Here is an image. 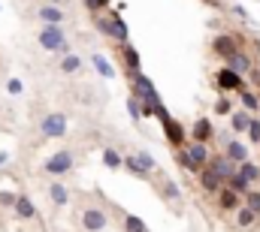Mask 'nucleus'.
Returning <instances> with one entry per match:
<instances>
[{
	"label": "nucleus",
	"instance_id": "nucleus-35",
	"mask_svg": "<svg viewBox=\"0 0 260 232\" xmlns=\"http://www.w3.org/2000/svg\"><path fill=\"white\" fill-rule=\"evenodd\" d=\"M215 115H233V103L227 97H218L215 100Z\"/></svg>",
	"mask_w": 260,
	"mask_h": 232
},
{
	"label": "nucleus",
	"instance_id": "nucleus-18",
	"mask_svg": "<svg viewBox=\"0 0 260 232\" xmlns=\"http://www.w3.org/2000/svg\"><path fill=\"white\" fill-rule=\"evenodd\" d=\"M227 69H233V72L245 75V72H251V58H248L245 52H236L233 58H227Z\"/></svg>",
	"mask_w": 260,
	"mask_h": 232
},
{
	"label": "nucleus",
	"instance_id": "nucleus-37",
	"mask_svg": "<svg viewBox=\"0 0 260 232\" xmlns=\"http://www.w3.org/2000/svg\"><path fill=\"white\" fill-rule=\"evenodd\" d=\"M15 202H18V193H12V190H0V205H3V208H15Z\"/></svg>",
	"mask_w": 260,
	"mask_h": 232
},
{
	"label": "nucleus",
	"instance_id": "nucleus-26",
	"mask_svg": "<svg viewBox=\"0 0 260 232\" xmlns=\"http://www.w3.org/2000/svg\"><path fill=\"white\" fill-rule=\"evenodd\" d=\"M224 187H230V190H233V193H239V196H245V193L251 190V184H248L239 172L233 175V178H227V184H224Z\"/></svg>",
	"mask_w": 260,
	"mask_h": 232
},
{
	"label": "nucleus",
	"instance_id": "nucleus-5",
	"mask_svg": "<svg viewBox=\"0 0 260 232\" xmlns=\"http://www.w3.org/2000/svg\"><path fill=\"white\" fill-rule=\"evenodd\" d=\"M215 85L221 88V91H236V94H242L245 91V79L239 75V72H233V69H218V75H215Z\"/></svg>",
	"mask_w": 260,
	"mask_h": 232
},
{
	"label": "nucleus",
	"instance_id": "nucleus-21",
	"mask_svg": "<svg viewBox=\"0 0 260 232\" xmlns=\"http://www.w3.org/2000/svg\"><path fill=\"white\" fill-rule=\"evenodd\" d=\"M109 18H112V24H115V43H118V46H121V43H127L130 30H127V24H124V18L118 15V9H115V12H109Z\"/></svg>",
	"mask_w": 260,
	"mask_h": 232
},
{
	"label": "nucleus",
	"instance_id": "nucleus-6",
	"mask_svg": "<svg viewBox=\"0 0 260 232\" xmlns=\"http://www.w3.org/2000/svg\"><path fill=\"white\" fill-rule=\"evenodd\" d=\"M209 169L218 175V178H221L224 184H227V178H233L239 166H236V163H233V160H230L227 154H212V160H209Z\"/></svg>",
	"mask_w": 260,
	"mask_h": 232
},
{
	"label": "nucleus",
	"instance_id": "nucleus-8",
	"mask_svg": "<svg viewBox=\"0 0 260 232\" xmlns=\"http://www.w3.org/2000/svg\"><path fill=\"white\" fill-rule=\"evenodd\" d=\"M212 49H215V55L218 58H233L236 52H239V43H236V36L233 33H221V36H215L212 40Z\"/></svg>",
	"mask_w": 260,
	"mask_h": 232
},
{
	"label": "nucleus",
	"instance_id": "nucleus-12",
	"mask_svg": "<svg viewBox=\"0 0 260 232\" xmlns=\"http://www.w3.org/2000/svg\"><path fill=\"white\" fill-rule=\"evenodd\" d=\"M121 60H124L127 72H142V58H139V52L130 43H121Z\"/></svg>",
	"mask_w": 260,
	"mask_h": 232
},
{
	"label": "nucleus",
	"instance_id": "nucleus-30",
	"mask_svg": "<svg viewBox=\"0 0 260 232\" xmlns=\"http://www.w3.org/2000/svg\"><path fill=\"white\" fill-rule=\"evenodd\" d=\"M124 232H148V226H145V220H142V217L127 214V217H124Z\"/></svg>",
	"mask_w": 260,
	"mask_h": 232
},
{
	"label": "nucleus",
	"instance_id": "nucleus-20",
	"mask_svg": "<svg viewBox=\"0 0 260 232\" xmlns=\"http://www.w3.org/2000/svg\"><path fill=\"white\" fill-rule=\"evenodd\" d=\"M248 124H251V112H245V109H239V112L230 115V127H233V133H248Z\"/></svg>",
	"mask_w": 260,
	"mask_h": 232
},
{
	"label": "nucleus",
	"instance_id": "nucleus-43",
	"mask_svg": "<svg viewBox=\"0 0 260 232\" xmlns=\"http://www.w3.org/2000/svg\"><path fill=\"white\" fill-rule=\"evenodd\" d=\"M52 3H55V6H58V3H61V0H52Z\"/></svg>",
	"mask_w": 260,
	"mask_h": 232
},
{
	"label": "nucleus",
	"instance_id": "nucleus-31",
	"mask_svg": "<svg viewBox=\"0 0 260 232\" xmlns=\"http://www.w3.org/2000/svg\"><path fill=\"white\" fill-rule=\"evenodd\" d=\"M124 169H127L130 175H136V178H142V181L148 178V172L139 166V160H136V157H124Z\"/></svg>",
	"mask_w": 260,
	"mask_h": 232
},
{
	"label": "nucleus",
	"instance_id": "nucleus-9",
	"mask_svg": "<svg viewBox=\"0 0 260 232\" xmlns=\"http://www.w3.org/2000/svg\"><path fill=\"white\" fill-rule=\"evenodd\" d=\"M215 136V127H212V121L209 118H197L194 121V127H191V142H209Z\"/></svg>",
	"mask_w": 260,
	"mask_h": 232
},
{
	"label": "nucleus",
	"instance_id": "nucleus-39",
	"mask_svg": "<svg viewBox=\"0 0 260 232\" xmlns=\"http://www.w3.org/2000/svg\"><path fill=\"white\" fill-rule=\"evenodd\" d=\"M127 112H130V118H133V121H139V118H142V103H139L133 94H130V100H127Z\"/></svg>",
	"mask_w": 260,
	"mask_h": 232
},
{
	"label": "nucleus",
	"instance_id": "nucleus-28",
	"mask_svg": "<svg viewBox=\"0 0 260 232\" xmlns=\"http://www.w3.org/2000/svg\"><path fill=\"white\" fill-rule=\"evenodd\" d=\"M103 163H106V169H121V166H124V157H121L115 148H106V151H103Z\"/></svg>",
	"mask_w": 260,
	"mask_h": 232
},
{
	"label": "nucleus",
	"instance_id": "nucleus-32",
	"mask_svg": "<svg viewBox=\"0 0 260 232\" xmlns=\"http://www.w3.org/2000/svg\"><path fill=\"white\" fill-rule=\"evenodd\" d=\"M160 190H164V196H167V199H173V202H179V199H182V190H179V184H176V181H170V178L164 181V187H160Z\"/></svg>",
	"mask_w": 260,
	"mask_h": 232
},
{
	"label": "nucleus",
	"instance_id": "nucleus-24",
	"mask_svg": "<svg viewBox=\"0 0 260 232\" xmlns=\"http://www.w3.org/2000/svg\"><path fill=\"white\" fill-rule=\"evenodd\" d=\"M236 172L242 175V178H245L248 184H254V181H260V166H254L251 160H245V163H239V169H236Z\"/></svg>",
	"mask_w": 260,
	"mask_h": 232
},
{
	"label": "nucleus",
	"instance_id": "nucleus-3",
	"mask_svg": "<svg viewBox=\"0 0 260 232\" xmlns=\"http://www.w3.org/2000/svg\"><path fill=\"white\" fill-rule=\"evenodd\" d=\"M40 130H43V136H49V139H61V136H67V115H61V112H49V115L40 121Z\"/></svg>",
	"mask_w": 260,
	"mask_h": 232
},
{
	"label": "nucleus",
	"instance_id": "nucleus-29",
	"mask_svg": "<svg viewBox=\"0 0 260 232\" xmlns=\"http://www.w3.org/2000/svg\"><path fill=\"white\" fill-rule=\"evenodd\" d=\"M239 100H242V106H245V112H251V115H254V112H260V100H257V94H251L248 88H245V91L239 94Z\"/></svg>",
	"mask_w": 260,
	"mask_h": 232
},
{
	"label": "nucleus",
	"instance_id": "nucleus-1",
	"mask_svg": "<svg viewBox=\"0 0 260 232\" xmlns=\"http://www.w3.org/2000/svg\"><path fill=\"white\" fill-rule=\"evenodd\" d=\"M40 46L46 49V52H61V55H70V40H67L64 27L61 24H43V30H40Z\"/></svg>",
	"mask_w": 260,
	"mask_h": 232
},
{
	"label": "nucleus",
	"instance_id": "nucleus-7",
	"mask_svg": "<svg viewBox=\"0 0 260 232\" xmlns=\"http://www.w3.org/2000/svg\"><path fill=\"white\" fill-rule=\"evenodd\" d=\"M164 127V136H167V142L173 145V148H185V139H188V130L176 121V118H170V121H164L160 124Z\"/></svg>",
	"mask_w": 260,
	"mask_h": 232
},
{
	"label": "nucleus",
	"instance_id": "nucleus-36",
	"mask_svg": "<svg viewBox=\"0 0 260 232\" xmlns=\"http://www.w3.org/2000/svg\"><path fill=\"white\" fill-rule=\"evenodd\" d=\"M248 139H251V145H260V118H251V124H248V133H245Z\"/></svg>",
	"mask_w": 260,
	"mask_h": 232
},
{
	"label": "nucleus",
	"instance_id": "nucleus-41",
	"mask_svg": "<svg viewBox=\"0 0 260 232\" xmlns=\"http://www.w3.org/2000/svg\"><path fill=\"white\" fill-rule=\"evenodd\" d=\"M6 163H9V154H0V169H3Z\"/></svg>",
	"mask_w": 260,
	"mask_h": 232
},
{
	"label": "nucleus",
	"instance_id": "nucleus-17",
	"mask_svg": "<svg viewBox=\"0 0 260 232\" xmlns=\"http://www.w3.org/2000/svg\"><path fill=\"white\" fill-rule=\"evenodd\" d=\"M40 18H43V24H64V12H61V6H55V3H49V6H43L40 12H37Z\"/></svg>",
	"mask_w": 260,
	"mask_h": 232
},
{
	"label": "nucleus",
	"instance_id": "nucleus-14",
	"mask_svg": "<svg viewBox=\"0 0 260 232\" xmlns=\"http://www.w3.org/2000/svg\"><path fill=\"white\" fill-rule=\"evenodd\" d=\"M224 154H227V157H230V160H233L236 166L248 160V148H245V145H242L239 139H230V142H227V148H224Z\"/></svg>",
	"mask_w": 260,
	"mask_h": 232
},
{
	"label": "nucleus",
	"instance_id": "nucleus-42",
	"mask_svg": "<svg viewBox=\"0 0 260 232\" xmlns=\"http://www.w3.org/2000/svg\"><path fill=\"white\" fill-rule=\"evenodd\" d=\"M203 3H215V0H203Z\"/></svg>",
	"mask_w": 260,
	"mask_h": 232
},
{
	"label": "nucleus",
	"instance_id": "nucleus-13",
	"mask_svg": "<svg viewBox=\"0 0 260 232\" xmlns=\"http://www.w3.org/2000/svg\"><path fill=\"white\" fill-rule=\"evenodd\" d=\"M200 187H203L206 193H218V190L224 187V181H221L218 175L212 172L209 166H203V169H200Z\"/></svg>",
	"mask_w": 260,
	"mask_h": 232
},
{
	"label": "nucleus",
	"instance_id": "nucleus-4",
	"mask_svg": "<svg viewBox=\"0 0 260 232\" xmlns=\"http://www.w3.org/2000/svg\"><path fill=\"white\" fill-rule=\"evenodd\" d=\"M109 226V217H106V211L103 208H85L82 211V229L85 232H103Z\"/></svg>",
	"mask_w": 260,
	"mask_h": 232
},
{
	"label": "nucleus",
	"instance_id": "nucleus-27",
	"mask_svg": "<svg viewBox=\"0 0 260 232\" xmlns=\"http://www.w3.org/2000/svg\"><path fill=\"white\" fill-rule=\"evenodd\" d=\"M82 69V58L79 55H64V60H61V72H67V75H73V72H79Z\"/></svg>",
	"mask_w": 260,
	"mask_h": 232
},
{
	"label": "nucleus",
	"instance_id": "nucleus-33",
	"mask_svg": "<svg viewBox=\"0 0 260 232\" xmlns=\"http://www.w3.org/2000/svg\"><path fill=\"white\" fill-rule=\"evenodd\" d=\"M136 160H139V166H142V169H145L148 175H151L154 169H157V163H154V157H151V154H145V151H139V154H136Z\"/></svg>",
	"mask_w": 260,
	"mask_h": 232
},
{
	"label": "nucleus",
	"instance_id": "nucleus-25",
	"mask_svg": "<svg viewBox=\"0 0 260 232\" xmlns=\"http://www.w3.org/2000/svg\"><path fill=\"white\" fill-rule=\"evenodd\" d=\"M254 220H257V214H254V211H251L248 205H242V208L236 211V226H239V229H248V226H251Z\"/></svg>",
	"mask_w": 260,
	"mask_h": 232
},
{
	"label": "nucleus",
	"instance_id": "nucleus-10",
	"mask_svg": "<svg viewBox=\"0 0 260 232\" xmlns=\"http://www.w3.org/2000/svg\"><path fill=\"white\" fill-rule=\"evenodd\" d=\"M218 205H221L224 211H239L245 202H242V196H239V193H233L230 187H221V190H218Z\"/></svg>",
	"mask_w": 260,
	"mask_h": 232
},
{
	"label": "nucleus",
	"instance_id": "nucleus-22",
	"mask_svg": "<svg viewBox=\"0 0 260 232\" xmlns=\"http://www.w3.org/2000/svg\"><path fill=\"white\" fill-rule=\"evenodd\" d=\"M91 63H94V69H97L103 79H115V66L103 58V55H94V58H91Z\"/></svg>",
	"mask_w": 260,
	"mask_h": 232
},
{
	"label": "nucleus",
	"instance_id": "nucleus-15",
	"mask_svg": "<svg viewBox=\"0 0 260 232\" xmlns=\"http://www.w3.org/2000/svg\"><path fill=\"white\" fill-rule=\"evenodd\" d=\"M15 217H18V220H34V217H37V205L30 202V196H24V193L18 196V202H15Z\"/></svg>",
	"mask_w": 260,
	"mask_h": 232
},
{
	"label": "nucleus",
	"instance_id": "nucleus-16",
	"mask_svg": "<svg viewBox=\"0 0 260 232\" xmlns=\"http://www.w3.org/2000/svg\"><path fill=\"white\" fill-rule=\"evenodd\" d=\"M49 196H52V202H55L58 208L70 205V190L64 187V181H52V184H49Z\"/></svg>",
	"mask_w": 260,
	"mask_h": 232
},
{
	"label": "nucleus",
	"instance_id": "nucleus-34",
	"mask_svg": "<svg viewBox=\"0 0 260 232\" xmlns=\"http://www.w3.org/2000/svg\"><path fill=\"white\" fill-rule=\"evenodd\" d=\"M245 205H248L254 214H260V190H254V187H251V190L245 193Z\"/></svg>",
	"mask_w": 260,
	"mask_h": 232
},
{
	"label": "nucleus",
	"instance_id": "nucleus-23",
	"mask_svg": "<svg viewBox=\"0 0 260 232\" xmlns=\"http://www.w3.org/2000/svg\"><path fill=\"white\" fill-rule=\"evenodd\" d=\"M176 163H179V166H182L185 172H191V175H200V166H197L194 160L188 157V151H185V148H176Z\"/></svg>",
	"mask_w": 260,
	"mask_h": 232
},
{
	"label": "nucleus",
	"instance_id": "nucleus-19",
	"mask_svg": "<svg viewBox=\"0 0 260 232\" xmlns=\"http://www.w3.org/2000/svg\"><path fill=\"white\" fill-rule=\"evenodd\" d=\"M91 21H94V27L103 33V36H109V40H115V24H112V18H109V12L103 15V12H97V15H91Z\"/></svg>",
	"mask_w": 260,
	"mask_h": 232
},
{
	"label": "nucleus",
	"instance_id": "nucleus-11",
	"mask_svg": "<svg viewBox=\"0 0 260 232\" xmlns=\"http://www.w3.org/2000/svg\"><path fill=\"white\" fill-rule=\"evenodd\" d=\"M185 151H188V157L194 160L200 169H203V166H209V160H212V154H209V148H206L203 142H188V145H185Z\"/></svg>",
	"mask_w": 260,
	"mask_h": 232
},
{
	"label": "nucleus",
	"instance_id": "nucleus-2",
	"mask_svg": "<svg viewBox=\"0 0 260 232\" xmlns=\"http://www.w3.org/2000/svg\"><path fill=\"white\" fill-rule=\"evenodd\" d=\"M73 163H76V157L70 154V151H58V154H52L49 160H46V166H43V172L46 175H55V178H61L73 169Z\"/></svg>",
	"mask_w": 260,
	"mask_h": 232
},
{
	"label": "nucleus",
	"instance_id": "nucleus-38",
	"mask_svg": "<svg viewBox=\"0 0 260 232\" xmlns=\"http://www.w3.org/2000/svg\"><path fill=\"white\" fill-rule=\"evenodd\" d=\"M85 6H88L91 15H97V12H106L109 9V0H85Z\"/></svg>",
	"mask_w": 260,
	"mask_h": 232
},
{
	"label": "nucleus",
	"instance_id": "nucleus-40",
	"mask_svg": "<svg viewBox=\"0 0 260 232\" xmlns=\"http://www.w3.org/2000/svg\"><path fill=\"white\" fill-rule=\"evenodd\" d=\"M6 91H9V94H21V91H24L21 79H9V82H6Z\"/></svg>",
	"mask_w": 260,
	"mask_h": 232
}]
</instances>
